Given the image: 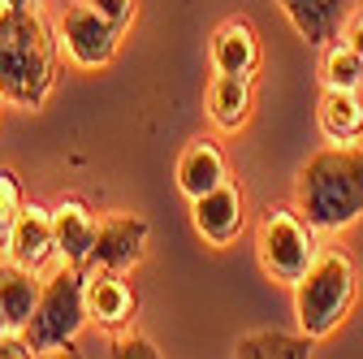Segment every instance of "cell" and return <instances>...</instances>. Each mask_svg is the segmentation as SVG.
Wrapping results in <instances>:
<instances>
[{
	"mask_svg": "<svg viewBox=\"0 0 363 359\" xmlns=\"http://www.w3.org/2000/svg\"><path fill=\"white\" fill-rule=\"evenodd\" d=\"M61 74V35L39 9H0V96L18 109H43Z\"/></svg>",
	"mask_w": 363,
	"mask_h": 359,
	"instance_id": "6da1fadb",
	"label": "cell"
},
{
	"mask_svg": "<svg viewBox=\"0 0 363 359\" xmlns=\"http://www.w3.org/2000/svg\"><path fill=\"white\" fill-rule=\"evenodd\" d=\"M294 204L320 234L350 230L363 216V143H333L307 156L294 182Z\"/></svg>",
	"mask_w": 363,
	"mask_h": 359,
	"instance_id": "7a4b0ae2",
	"label": "cell"
},
{
	"mask_svg": "<svg viewBox=\"0 0 363 359\" xmlns=\"http://www.w3.org/2000/svg\"><path fill=\"white\" fill-rule=\"evenodd\" d=\"M294 290V321L307 338H329L354 311L359 299V264L346 247H320L311 268L290 286Z\"/></svg>",
	"mask_w": 363,
	"mask_h": 359,
	"instance_id": "3957f363",
	"label": "cell"
},
{
	"mask_svg": "<svg viewBox=\"0 0 363 359\" xmlns=\"http://www.w3.org/2000/svg\"><path fill=\"white\" fill-rule=\"evenodd\" d=\"M320 255V230L294 208H268L255 226V260L268 282L294 286Z\"/></svg>",
	"mask_w": 363,
	"mask_h": 359,
	"instance_id": "277c9868",
	"label": "cell"
},
{
	"mask_svg": "<svg viewBox=\"0 0 363 359\" xmlns=\"http://www.w3.org/2000/svg\"><path fill=\"white\" fill-rule=\"evenodd\" d=\"M82 277L86 268H74V264H61L57 273L43 282L39 290V307L26 325L30 342L39 355H61V350H74V338L82 333V325L91 321L86 316V299H82Z\"/></svg>",
	"mask_w": 363,
	"mask_h": 359,
	"instance_id": "5b68a950",
	"label": "cell"
},
{
	"mask_svg": "<svg viewBox=\"0 0 363 359\" xmlns=\"http://www.w3.org/2000/svg\"><path fill=\"white\" fill-rule=\"evenodd\" d=\"M61 53L78 65V70H104L113 65L117 48H121V26H113L100 9H91L86 0H78V5L65 9L61 18Z\"/></svg>",
	"mask_w": 363,
	"mask_h": 359,
	"instance_id": "8992f818",
	"label": "cell"
},
{
	"mask_svg": "<svg viewBox=\"0 0 363 359\" xmlns=\"http://www.w3.org/2000/svg\"><path fill=\"white\" fill-rule=\"evenodd\" d=\"M147 238L152 226L134 212H117L100 221V234H96V251H91L86 268H113V273H134L147 255Z\"/></svg>",
	"mask_w": 363,
	"mask_h": 359,
	"instance_id": "52a82bcc",
	"label": "cell"
},
{
	"mask_svg": "<svg viewBox=\"0 0 363 359\" xmlns=\"http://www.w3.org/2000/svg\"><path fill=\"white\" fill-rule=\"evenodd\" d=\"M191 226L208 247H230L247 230V199L234 182H220L216 191L191 199Z\"/></svg>",
	"mask_w": 363,
	"mask_h": 359,
	"instance_id": "ba28073f",
	"label": "cell"
},
{
	"mask_svg": "<svg viewBox=\"0 0 363 359\" xmlns=\"http://www.w3.org/2000/svg\"><path fill=\"white\" fill-rule=\"evenodd\" d=\"M82 299H86V316L108 333H121L139 311V299H134L125 273H113V268H86Z\"/></svg>",
	"mask_w": 363,
	"mask_h": 359,
	"instance_id": "9c48e42d",
	"label": "cell"
},
{
	"mask_svg": "<svg viewBox=\"0 0 363 359\" xmlns=\"http://www.w3.org/2000/svg\"><path fill=\"white\" fill-rule=\"evenodd\" d=\"M277 5L307 48H329L354 13V0H277Z\"/></svg>",
	"mask_w": 363,
	"mask_h": 359,
	"instance_id": "30bf717a",
	"label": "cell"
},
{
	"mask_svg": "<svg viewBox=\"0 0 363 359\" xmlns=\"http://www.w3.org/2000/svg\"><path fill=\"white\" fill-rule=\"evenodd\" d=\"M208 61H212L216 74H255L259 61H264L259 31H255L247 18H225V22L212 31Z\"/></svg>",
	"mask_w": 363,
	"mask_h": 359,
	"instance_id": "8fae6325",
	"label": "cell"
},
{
	"mask_svg": "<svg viewBox=\"0 0 363 359\" xmlns=\"http://www.w3.org/2000/svg\"><path fill=\"white\" fill-rule=\"evenodd\" d=\"M203 104L220 134H238L255 113V74H212Z\"/></svg>",
	"mask_w": 363,
	"mask_h": 359,
	"instance_id": "7c38bea8",
	"label": "cell"
},
{
	"mask_svg": "<svg viewBox=\"0 0 363 359\" xmlns=\"http://www.w3.org/2000/svg\"><path fill=\"white\" fill-rule=\"evenodd\" d=\"M9 264L18 268H30V273H39V268H48V260L57 255V230H52V208H39V204H26L18 226H13V238L5 247Z\"/></svg>",
	"mask_w": 363,
	"mask_h": 359,
	"instance_id": "4fadbf2b",
	"label": "cell"
},
{
	"mask_svg": "<svg viewBox=\"0 0 363 359\" xmlns=\"http://www.w3.org/2000/svg\"><path fill=\"white\" fill-rule=\"evenodd\" d=\"M52 230H57V255L61 264L86 268L91 251H96V234H100V216L91 212L82 199H61L52 208Z\"/></svg>",
	"mask_w": 363,
	"mask_h": 359,
	"instance_id": "5bb4252c",
	"label": "cell"
},
{
	"mask_svg": "<svg viewBox=\"0 0 363 359\" xmlns=\"http://www.w3.org/2000/svg\"><path fill=\"white\" fill-rule=\"evenodd\" d=\"M173 182L186 199H199L208 191H216L220 182H230V165H225V152L212 139H191L182 148L177 165H173Z\"/></svg>",
	"mask_w": 363,
	"mask_h": 359,
	"instance_id": "9a60e30c",
	"label": "cell"
},
{
	"mask_svg": "<svg viewBox=\"0 0 363 359\" xmlns=\"http://www.w3.org/2000/svg\"><path fill=\"white\" fill-rule=\"evenodd\" d=\"M315 126L329 143H363V92L325 87L315 100Z\"/></svg>",
	"mask_w": 363,
	"mask_h": 359,
	"instance_id": "2e32d148",
	"label": "cell"
},
{
	"mask_svg": "<svg viewBox=\"0 0 363 359\" xmlns=\"http://www.w3.org/2000/svg\"><path fill=\"white\" fill-rule=\"evenodd\" d=\"M39 290L43 286L35 282L30 268H18V264L0 268V311H5L9 329H26L30 325L35 307H39Z\"/></svg>",
	"mask_w": 363,
	"mask_h": 359,
	"instance_id": "e0dca14e",
	"label": "cell"
},
{
	"mask_svg": "<svg viewBox=\"0 0 363 359\" xmlns=\"http://www.w3.org/2000/svg\"><path fill=\"white\" fill-rule=\"evenodd\" d=\"M234 355L238 359H311L315 355V338L307 333H281V329H255V333H242L234 342Z\"/></svg>",
	"mask_w": 363,
	"mask_h": 359,
	"instance_id": "ac0fdd59",
	"label": "cell"
},
{
	"mask_svg": "<svg viewBox=\"0 0 363 359\" xmlns=\"http://www.w3.org/2000/svg\"><path fill=\"white\" fill-rule=\"evenodd\" d=\"M320 82L325 87H346V92H363V53L350 48L346 39H333L329 48H325Z\"/></svg>",
	"mask_w": 363,
	"mask_h": 359,
	"instance_id": "d6986e66",
	"label": "cell"
},
{
	"mask_svg": "<svg viewBox=\"0 0 363 359\" xmlns=\"http://www.w3.org/2000/svg\"><path fill=\"white\" fill-rule=\"evenodd\" d=\"M22 208H26V199H22V182H18V173H13V169H0V251L9 247Z\"/></svg>",
	"mask_w": 363,
	"mask_h": 359,
	"instance_id": "ffe728a7",
	"label": "cell"
},
{
	"mask_svg": "<svg viewBox=\"0 0 363 359\" xmlns=\"http://www.w3.org/2000/svg\"><path fill=\"white\" fill-rule=\"evenodd\" d=\"M108 355L113 359H160V346L143 333H121V338H113Z\"/></svg>",
	"mask_w": 363,
	"mask_h": 359,
	"instance_id": "44dd1931",
	"label": "cell"
},
{
	"mask_svg": "<svg viewBox=\"0 0 363 359\" xmlns=\"http://www.w3.org/2000/svg\"><path fill=\"white\" fill-rule=\"evenodd\" d=\"M91 9H100L113 26H121V31H130L134 26V13H139V0H86Z\"/></svg>",
	"mask_w": 363,
	"mask_h": 359,
	"instance_id": "7402d4cb",
	"label": "cell"
},
{
	"mask_svg": "<svg viewBox=\"0 0 363 359\" xmlns=\"http://www.w3.org/2000/svg\"><path fill=\"white\" fill-rule=\"evenodd\" d=\"M30 355H39V350H35V342H30L26 329L0 333V359H30Z\"/></svg>",
	"mask_w": 363,
	"mask_h": 359,
	"instance_id": "603a6c76",
	"label": "cell"
},
{
	"mask_svg": "<svg viewBox=\"0 0 363 359\" xmlns=\"http://www.w3.org/2000/svg\"><path fill=\"white\" fill-rule=\"evenodd\" d=\"M342 39L350 43V48H359V53H363V9H354V13L346 18V26H342Z\"/></svg>",
	"mask_w": 363,
	"mask_h": 359,
	"instance_id": "cb8c5ba5",
	"label": "cell"
},
{
	"mask_svg": "<svg viewBox=\"0 0 363 359\" xmlns=\"http://www.w3.org/2000/svg\"><path fill=\"white\" fill-rule=\"evenodd\" d=\"M43 0H5V9H39Z\"/></svg>",
	"mask_w": 363,
	"mask_h": 359,
	"instance_id": "d4e9b609",
	"label": "cell"
},
{
	"mask_svg": "<svg viewBox=\"0 0 363 359\" xmlns=\"http://www.w3.org/2000/svg\"><path fill=\"white\" fill-rule=\"evenodd\" d=\"M0 333H9V321H5V311H0Z\"/></svg>",
	"mask_w": 363,
	"mask_h": 359,
	"instance_id": "484cf974",
	"label": "cell"
},
{
	"mask_svg": "<svg viewBox=\"0 0 363 359\" xmlns=\"http://www.w3.org/2000/svg\"><path fill=\"white\" fill-rule=\"evenodd\" d=\"M0 9H5V0H0Z\"/></svg>",
	"mask_w": 363,
	"mask_h": 359,
	"instance_id": "4316f807",
	"label": "cell"
},
{
	"mask_svg": "<svg viewBox=\"0 0 363 359\" xmlns=\"http://www.w3.org/2000/svg\"><path fill=\"white\" fill-rule=\"evenodd\" d=\"M0 104H5V96H0Z\"/></svg>",
	"mask_w": 363,
	"mask_h": 359,
	"instance_id": "83f0119b",
	"label": "cell"
}]
</instances>
